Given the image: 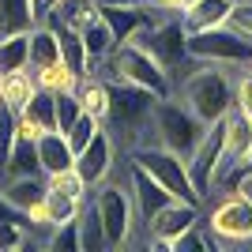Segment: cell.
Returning <instances> with one entry per match:
<instances>
[{
  "mask_svg": "<svg viewBox=\"0 0 252 252\" xmlns=\"http://www.w3.org/2000/svg\"><path fill=\"white\" fill-rule=\"evenodd\" d=\"M233 68L230 64H192L173 83V94L200 117L203 125H215L233 109Z\"/></svg>",
  "mask_w": 252,
  "mask_h": 252,
  "instance_id": "6da1fadb",
  "label": "cell"
},
{
  "mask_svg": "<svg viewBox=\"0 0 252 252\" xmlns=\"http://www.w3.org/2000/svg\"><path fill=\"white\" fill-rule=\"evenodd\" d=\"M91 72L102 79H121V83H136L143 91H151L155 98H169L173 94V75L151 57L143 45L136 42H121L105 53L102 61L91 64Z\"/></svg>",
  "mask_w": 252,
  "mask_h": 252,
  "instance_id": "7a4b0ae2",
  "label": "cell"
},
{
  "mask_svg": "<svg viewBox=\"0 0 252 252\" xmlns=\"http://www.w3.org/2000/svg\"><path fill=\"white\" fill-rule=\"evenodd\" d=\"M203 132H207V125H203L177 94L158 98V102H155V113H151V136H155V143H162L166 151H173V155H181L185 162H189V155L196 151V143L203 139Z\"/></svg>",
  "mask_w": 252,
  "mask_h": 252,
  "instance_id": "3957f363",
  "label": "cell"
},
{
  "mask_svg": "<svg viewBox=\"0 0 252 252\" xmlns=\"http://www.w3.org/2000/svg\"><path fill=\"white\" fill-rule=\"evenodd\" d=\"M136 45H143V49L155 57L162 68H166L173 79L181 75V68L192 61L189 57V27L181 23V15H166V11H155L147 19V27L132 38Z\"/></svg>",
  "mask_w": 252,
  "mask_h": 252,
  "instance_id": "277c9868",
  "label": "cell"
},
{
  "mask_svg": "<svg viewBox=\"0 0 252 252\" xmlns=\"http://www.w3.org/2000/svg\"><path fill=\"white\" fill-rule=\"evenodd\" d=\"M128 162L139 169H147L151 177L162 185V189L173 196V200H185V203H203L192 189V177H189V166H185V158L166 151L162 143H139V147L128 151Z\"/></svg>",
  "mask_w": 252,
  "mask_h": 252,
  "instance_id": "5b68a950",
  "label": "cell"
},
{
  "mask_svg": "<svg viewBox=\"0 0 252 252\" xmlns=\"http://www.w3.org/2000/svg\"><path fill=\"white\" fill-rule=\"evenodd\" d=\"M91 200H94V211L102 219L105 230V249H125L136 233V207H132V196H128V185L121 181H102L98 189H91Z\"/></svg>",
  "mask_w": 252,
  "mask_h": 252,
  "instance_id": "8992f818",
  "label": "cell"
},
{
  "mask_svg": "<svg viewBox=\"0 0 252 252\" xmlns=\"http://www.w3.org/2000/svg\"><path fill=\"white\" fill-rule=\"evenodd\" d=\"M211 237L219 245H245L252 241V200L245 196L241 189L226 192L222 200H215V207L207 211V222Z\"/></svg>",
  "mask_w": 252,
  "mask_h": 252,
  "instance_id": "52a82bcc",
  "label": "cell"
},
{
  "mask_svg": "<svg viewBox=\"0 0 252 252\" xmlns=\"http://www.w3.org/2000/svg\"><path fill=\"white\" fill-rule=\"evenodd\" d=\"M189 57L200 61V64H230V68H241L252 57V42H245L241 34H233L230 27L196 31V34H189Z\"/></svg>",
  "mask_w": 252,
  "mask_h": 252,
  "instance_id": "ba28073f",
  "label": "cell"
},
{
  "mask_svg": "<svg viewBox=\"0 0 252 252\" xmlns=\"http://www.w3.org/2000/svg\"><path fill=\"white\" fill-rule=\"evenodd\" d=\"M222 162V121L207 125L203 139L196 143V151L189 155V177H192V189L200 200H211V192H215V169Z\"/></svg>",
  "mask_w": 252,
  "mask_h": 252,
  "instance_id": "9c48e42d",
  "label": "cell"
},
{
  "mask_svg": "<svg viewBox=\"0 0 252 252\" xmlns=\"http://www.w3.org/2000/svg\"><path fill=\"white\" fill-rule=\"evenodd\" d=\"M196 222H200V203L169 200L166 207H162L155 219L143 226V230H147L151 245H158V249H173V241H177L185 230H192Z\"/></svg>",
  "mask_w": 252,
  "mask_h": 252,
  "instance_id": "30bf717a",
  "label": "cell"
},
{
  "mask_svg": "<svg viewBox=\"0 0 252 252\" xmlns=\"http://www.w3.org/2000/svg\"><path fill=\"white\" fill-rule=\"evenodd\" d=\"M113 166H117V143H113V136H109V128L102 125L94 132V139L75 155V169H79V177L87 181V189H98L102 181L113 177Z\"/></svg>",
  "mask_w": 252,
  "mask_h": 252,
  "instance_id": "8fae6325",
  "label": "cell"
},
{
  "mask_svg": "<svg viewBox=\"0 0 252 252\" xmlns=\"http://www.w3.org/2000/svg\"><path fill=\"white\" fill-rule=\"evenodd\" d=\"M128 196H132V207H136V222H139V226H147L158 211L173 200V196L151 177L147 169L132 166V162H128Z\"/></svg>",
  "mask_w": 252,
  "mask_h": 252,
  "instance_id": "7c38bea8",
  "label": "cell"
},
{
  "mask_svg": "<svg viewBox=\"0 0 252 252\" xmlns=\"http://www.w3.org/2000/svg\"><path fill=\"white\" fill-rule=\"evenodd\" d=\"M15 132L31 143H38L45 132H57V98L49 91H34V98L15 113Z\"/></svg>",
  "mask_w": 252,
  "mask_h": 252,
  "instance_id": "4fadbf2b",
  "label": "cell"
},
{
  "mask_svg": "<svg viewBox=\"0 0 252 252\" xmlns=\"http://www.w3.org/2000/svg\"><path fill=\"white\" fill-rule=\"evenodd\" d=\"M45 173H34V177H0V200L8 203L11 211H27L31 203H38L45 196Z\"/></svg>",
  "mask_w": 252,
  "mask_h": 252,
  "instance_id": "5bb4252c",
  "label": "cell"
},
{
  "mask_svg": "<svg viewBox=\"0 0 252 252\" xmlns=\"http://www.w3.org/2000/svg\"><path fill=\"white\" fill-rule=\"evenodd\" d=\"M230 8H233V0H192L189 8L181 11V23L189 27V34L215 31V27H226Z\"/></svg>",
  "mask_w": 252,
  "mask_h": 252,
  "instance_id": "9a60e30c",
  "label": "cell"
},
{
  "mask_svg": "<svg viewBox=\"0 0 252 252\" xmlns=\"http://www.w3.org/2000/svg\"><path fill=\"white\" fill-rule=\"evenodd\" d=\"M79 34H83V45H87V57H91V64L102 61L105 53L117 45V38H113V31H109V23L102 19L98 4L83 15V23H79Z\"/></svg>",
  "mask_w": 252,
  "mask_h": 252,
  "instance_id": "2e32d148",
  "label": "cell"
},
{
  "mask_svg": "<svg viewBox=\"0 0 252 252\" xmlns=\"http://www.w3.org/2000/svg\"><path fill=\"white\" fill-rule=\"evenodd\" d=\"M75 98H79V105H83V113L98 117V121L105 125V113H109V83H105L102 75L83 72L79 83H75Z\"/></svg>",
  "mask_w": 252,
  "mask_h": 252,
  "instance_id": "e0dca14e",
  "label": "cell"
},
{
  "mask_svg": "<svg viewBox=\"0 0 252 252\" xmlns=\"http://www.w3.org/2000/svg\"><path fill=\"white\" fill-rule=\"evenodd\" d=\"M53 31H57V42H61V61L72 68V72H91V57H87V45H83V34L79 27L72 23H49Z\"/></svg>",
  "mask_w": 252,
  "mask_h": 252,
  "instance_id": "ac0fdd59",
  "label": "cell"
},
{
  "mask_svg": "<svg viewBox=\"0 0 252 252\" xmlns=\"http://www.w3.org/2000/svg\"><path fill=\"white\" fill-rule=\"evenodd\" d=\"M34 147H38L42 173H57V169L75 166V155H72V147H68V136H64V132H45Z\"/></svg>",
  "mask_w": 252,
  "mask_h": 252,
  "instance_id": "d6986e66",
  "label": "cell"
},
{
  "mask_svg": "<svg viewBox=\"0 0 252 252\" xmlns=\"http://www.w3.org/2000/svg\"><path fill=\"white\" fill-rule=\"evenodd\" d=\"M34 91H38V83H34L31 68H19V72H8L0 75V102L8 105L11 113H19L23 105L34 98Z\"/></svg>",
  "mask_w": 252,
  "mask_h": 252,
  "instance_id": "ffe728a7",
  "label": "cell"
},
{
  "mask_svg": "<svg viewBox=\"0 0 252 252\" xmlns=\"http://www.w3.org/2000/svg\"><path fill=\"white\" fill-rule=\"evenodd\" d=\"M53 61H61L57 31H53L49 23H34L31 27V61H27V68L38 72V68H45V64H53Z\"/></svg>",
  "mask_w": 252,
  "mask_h": 252,
  "instance_id": "44dd1931",
  "label": "cell"
},
{
  "mask_svg": "<svg viewBox=\"0 0 252 252\" xmlns=\"http://www.w3.org/2000/svg\"><path fill=\"white\" fill-rule=\"evenodd\" d=\"M75 222H79V245H83V252H105V230H102V219H98L91 196L79 203Z\"/></svg>",
  "mask_w": 252,
  "mask_h": 252,
  "instance_id": "7402d4cb",
  "label": "cell"
},
{
  "mask_svg": "<svg viewBox=\"0 0 252 252\" xmlns=\"http://www.w3.org/2000/svg\"><path fill=\"white\" fill-rule=\"evenodd\" d=\"M34 173H42L38 147H34L31 139H15V147H11L8 162L0 166V177H34Z\"/></svg>",
  "mask_w": 252,
  "mask_h": 252,
  "instance_id": "603a6c76",
  "label": "cell"
},
{
  "mask_svg": "<svg viewBox=\"0 0 252 252\" xmlns=\"http://www.w3.org/2000/svg\"><path fill=\"white\" fill-rule=\"evenodd\" d=\"M27 61H31V31L4 34L0 38V75L27 68Z\"/></svg>",
  "mask_w": 252,
  "mask_h": 252,
  "instance_id": "cb8c5ba5",
  "label": "cell"
},
{
  "mask_svg": "<svg viewBox=\"0 0 252 252\" xmlns=\"http://www.w3.org/2000/svg\"><path fill=\"white\" fill-rule=\"evenodd\" d=\"M31 75H34V83H38V91H49V94L75 91V83H79V72H72L64 61H53V64H45V68H38Z\"/></svg>",
  "mask_w": 252,
  "mask_h": 252,
  "instance_id": "d4e9b609",
  "label": "cell"
},
{
  "mask_svg": "<svg viewBox=\"0 0 252 252\" xmlns=\"http://www.w3.org/2000/svg\"><path fill=\"white\" fill-rule=\"evenodd\" d=\"M34 8L31 0H0V38L4 34H19L34 27Z\"/></svg>",
  "mask_w": 252,
  "mask_h": 252,
  "instance_id": "484cf974",
  "label": "cell"
},
{
  "mask_svg": "<svg viewBox=\"0 0 252 252\" xmlns=\"http://www.w3.org/2000/svg\"><path fill=\"white\" fill-rule=\"evenodd\" d=\"M45 185L57 192H64V196H75V200H87L91 196V189H87V181L79 177V169L68 166V169H57V173H45Z\"/></svg>",
  "mask_w": 252,
  "mask_h": 252,
  "instance_id": "4316f807",
  "label": "cell"
},
{
  "mask_svg": "<svg viewBox=\"0 0 252 252\" xmlns=\"http://www.w3.org/2000/svg\"><path fill=\"white\" fill-rule=\"evenodd\" d=\"M79 203H83V200L64 196V192H57V189H45V211H49V222H53V226L72 222L75 215H79Z\"/></svg>",
  "mask_w": 252,
  "mask_h": 252,
  "instance_id": "83f0119b",
  "label": "cell"
},
{
  "mask_svg": "<svg viewBox=\"0 0 252 252\" xmlns=\"http://www.w3.org/2000/svg\"><path fill=\"white\" fill-rule=\"evenodd\" d=\"M45 249L53 252H83V245H79V222H61V226H53L49 233H45Z\"/></svg>",
  "mask_w": 252,
  "mask_h": 252,
  "instance_id": "f1b7e54d",
  "label": "cell"
},
{
  "mask_svg": "<svg viewBox=\"0 0 252 252\" xmlns=\"http://www.w3.org/2000/svg\"><path fill=\"white\" fill-rule=\"evenodd\" d=\"M98 128H102V121H98V117L79 113V121H75V125L68 128V132H64V136H68V147H72V155H79V151H83L87 143L94 139V132H98Z\"/></svg>",
  "mask_w": 252,
  "mask_h": 252,
  "instance_id": "f546056e",
  "label": "cell"
},
{
  "mask_svg": "<svg viewBox=\"0 0 252 252\" xmlns=\"http://www.w3.org/2000/svg\"><path fill=\"white\" fill-rule=\"evenodd\" d=\"M53 98H57V132H68V128L79 121L83 105H79L75 91H64V94H53Z\"/></svg>",
  "mask_w": 252,
  "mask_h": 252,
  "instance_id": "4dcf8cb0",
  "label": "cell"
},
{
  "mask_svg": "<svg viewBox=\"0 0 252 252\" xmlns=\"http://www.w3.org/2000/svg\"><path fill=\"white\" fill-rule=\"evenodd\" d=\"M226 27H230L233 34H241L245 42H252V0H233Z\"/></svg>",
  "mask_w": 252,
  "mask_h": 252,
  "instance_id": "1f68e13d",
  "label": "cell"
},
{
  "mask_svg": "<svg viewBox=\"0 0 252 252\" xmlns=\"http://www.w3.org/2000/svg\"><path fill=\"white\" fill-rule=\"evenodd\" d=\"M215 237H207V233L200 230V222H196V226H192V230H185L177 237V241H173V252H203V249H215Z\"/></svg>",
  "mask_w": 252,
  "mask_h": 252,
  "instance_id": "d6a6232c",
  "label": "cell"
},
{
  "mask_svg": "<svg viewBox=\"0 0 252 252\" xmlns=\"http://www.w3.org/2000/svg\"><path fill=\"white\" fill-rule=\"evenodd\" d=\"M233 109H241L245 117H252V72L233 75Z\"/></svg>",
  "mask_w": 252,
  "mask_h": 252,
  "instance_id": "836d02e7",
  "label": "cell"
},
{
  "mask_svg": "<svg viewBox=\"0 0 252 252\" xmlns=\"http://www.w3.org/2000/svg\"><path fill=\"white\" fill-rule=\"evenodd\" d=\"M249 72H252V57H249Z\"/></svg>",
  "mask_w": 252,
  "mask_h": 252,
  "instance_id": "e575fe53",
  "label": "cell"
}]
</instances>
